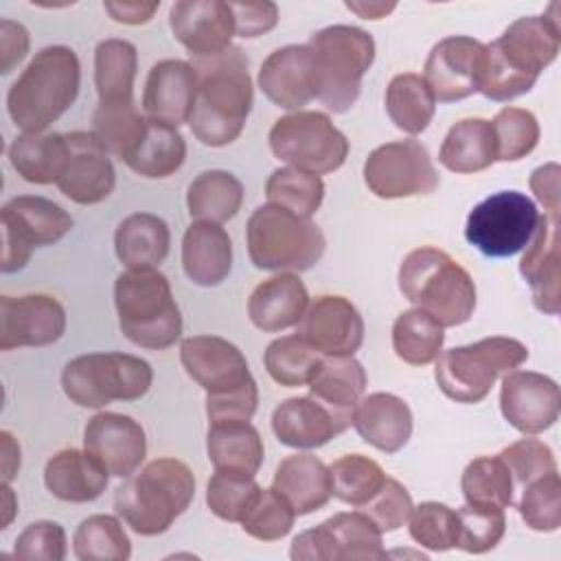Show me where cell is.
I'll return each mask as SVG.
<instances>
[{
	"instance_id": "obj_1",
	"label": "cell",
	"mask_w": 561,
	"mask_h": 561,
	"mask_svg": "<svg viewBox=\"0 0 561 561\" xmlns=\"http://www.w3.org/2000/svg\"><path fill=\"white\" fill-rule=\"evenodd\" d=\"M524 15L508 24L504 33L484 44V75L480 92L497 103L513 101L533 90L539 75L557 59L561 46V24L554 11Z\"/></svg>"
},
{
	"instance_id": "obj_2",
	"label": "cell",
	"mask_w": 561,
	"mask_h": 561,
	"mask_svg": "<svg viewBox=\"0 0 561 561\" xmlns=\"http://www.w3.org/2000/svg\"><path fill=\"white\" fill-rule=\"evenodd\" d=\"M191 59L197 96L188 127L202 145L226 147L241 136L254 103L248 57L239 46H230L219 55Z\"/></svg>"
},
{
	"instance_id": "obj_3",
	"label": "cell",
	"mask_w": 561,
	"mask_h": 561,
	"mask_svg": "<svg viewBox=\"0 0 561 561\" xmlns=\"http://www.w3.org/2000/svg\"><path fill=\"white\" fill-rule=\"evenodd\" d=\"M81 64L68 46H46L7 92V112L22 134L46 131L77 101Z\"/></svg>"
},
{
	"instance_id": "obj_4",
	"label": "cell",
	"mask_w": 561,
	"mask_h": 561,
	"mask_svg": "<svg viewBox=\"0 0 561 561\" xmlns=\"http://www.w3.org/2000/svg\"><path fill=\"white\" fill-rule=\"evenodd\" d=\"M195 497V476L178 458H156L131 473L114 491V511L142 537H153L191 506Z\"/></svg>"
},
{
	"instance_id": "obj_5",
	"label": "cell",
	"mask_w": 561,
	"mask_h": 561,
	"mask_svg": "<svg viewBox=\"0 0 561 561\" xmlns=\"http://www.w3.org/2000/svg\"><path fill=\"white\" fill-rule=\"evenodd\" d=\"M399 289L440 327L465 324L476 309V283L471 274L445 250L423 245L403 259Z\"/></svg>"
},
{
	"instance_id": "obj_6",
	"label": "cell",
	"mask_w": 561,
	"mask_h": 561,
	"mask_svg": "<svg viewBox=\"0 0 561 561\" xmlns=\"http://www.w3.org/2000/svg\"><path fill=\"white\" fill-rule=\"evenodd\" d=\"M114 305L123 335L140 348L164 351L182 335L180 307L167 276L156 267L121 272Z\"/></svg>"
},
{
	"instance_id": "obj_7",
	"label": "cell",
	"mask_w": 561,
	"mask_h": 561,
	"mask_svg": "<svg viewBox=\"0 0 561 561\" xmlns=\"http://www.w3.org/2000/svg\"><path fill=\"white\" fill-rule=\"evenodd\" d=\"M245 243L252 265L267 272H307L327 248L324 232L311 217H300L274 204L259 206L250 215Z\"/></svg>"
},
{
	"instance_id": "obj_8",
	"label": "cell",
	"mask_w": 561,
	"mask_h": 561,
	"mask_svg": "<svg viewBox=\"0 0 561 561\" xmlns=\"http://www.w3.org/2000/svg\"><path fill=\"white\" fill-rule=\"evenodd\" d=\"M318 68V99L333 112L344 114L359 96L362 79L375 61V39L368 31L351 24H333L309 37Z\"/></svg>"
},
{
	"instance_id": "obj_9",
	"label": "cell",
	"mask_w": 561,
	"mask_h": 561,
	"mask_svg": "<svg viewBox=\"0 0 561 561\" xmlns=\"http://www.w3.org/2000/svg\"><path fill=\"white\" fill-rule=\"evenodd\" d=\"M528 359V346L515 337L493 335L454 346L436 357L434 379L440 392L458 403H480L500 375Z\"/></svg>"
},
{
	"instance_id": "obj_10",
	"label": "cell",
	"mask_w": 561,
	"mask_h": 561,
	"mask_svg": "<svg viewBox=\"0 0 561 561\" xmlns=\"http://www.w3.org/2000/svg\"><path fill=\"white\" fill-rule=\"evenodd\" d=\"M153 368L129 353H85L61 370L64 394L81 408H105L112 401H136L147 394Z\"/></svg>"
},
{
	"instance_id": "obj_11",
	"label": "cell",
	"mask_w": 561,
	"mask_h": 561,
	"mask_svg": "<svg viewBox=\"0 0 561 561\" xmlns=\"http://www.w3.org/2000/svg\"><path fill=\"white\" fill-rule=\"evenodd\" d=\"M274 158L316 175L337 171L348 156L346 136L324 112L298 110L274 121L267 134Z\"/></svg>"
},
{
	"instance_id": "obj_12",
	"label": "cell",
	"mask_w": 561,
	"mask_h": 561,
	"mask_svg": "<svg viewBox=\"0 0 561 561\" xmlns=\"http://www.w3.org/2000/svg\"><path fill=\"white\" fill-rule=\"evenodd\" d=\"M539 217L537 204L526 193L497 191L471 208L465 239L484 256H515L528 245Z\"/></svg>"
},
{
	"instance_id": "obj_13",
	"label": "cell",
	"mask_w": 561,
	"mask_h": 561,
	"mask_svg": "<svg viewBox=\"0 0 561 561\" xmlns=\"http://www.w3.org/2000/svg\"><path fill=\"white\" fill-rule=\"evenodd\" d=\"M2 219V259L0 270L4 274L20 272L35 248H46L61 241L75 226L70 213H66L53 199L39 195L11 197L0 213Z\"/></svg>"
},
{
	"instance_id": "obj_14",
	"label": "cell",
	"mask_w": 561,
	"mask_h": 561,
	"mask_svg": "<svg viewBox=\"0 0 561 561\" xmlns=\"http://www.w3.org/2000/svg\"><path fill=\"white\" fill-rule=\"evenodd\" d=\"M381 535L362 511L335 513L296 535L289 557L294 561H379L388 557Z\"/></svg>"
},
{
	"instance_id": "obj_15",
	"label": "cell",
	"mask_w": 561,
	"mask_h": 561,
	"mask_svg": "<svg viewBox=\"0 0 561 561\" xmlns=\"http://www.w3.org/2000/svg\"><path fill=\"white\" fill-rule=\"evenodd\" d=\"M364 182L373 195L399 199L434 193L440 175L425 145L408 138L373 149L364 162Z\"/></svg>"
},
{
	"instance_id": "obj_16",
	"label": "cell",
	"mask_w": 561,
	"mask_h": 561,
	"mask_svg": "<svg viewBox=\"0 0 561 561\" xmlns=\"http://www.w3.org/2000/svg\"><path fill=\"white\" fill-rule=\"evenodd\" d=\"M186 375L206 390V401H224L256 388L245 355L217 335H191L180 344Z\"/></svg>"
},
{
	"instance_id": "obj_17",
	"label": "cell",
	"mask_w": 561,
	"mask_h": 561,
	"mask_svg": "<svg viewBox=\"0 0 561 561\" xmlns=\"http://www.w3.org/2000/svg\"><path fill=\"white\" fill-rule=\"evenodd\" d=\"M484 75V44L469 35L436 42L425 59L423 79L440 103H456L480 92Z\"/></svg>"
},
{
	"instance_id": "obj_18",
	"label": "cell",
	"mask_w": 561,
	"mask_h": 561,
	"mask_svg": "<svg viewBox=\"0 0 561 561\" xmlns=\"http://www.w3.org/2000/svg\"><path fill=\"white\" fill-rule=\"evenodd\" d=\"M66 331V309L48 294L0 298V348L55 344Z\"/></svg>"
},
{
	"instance_id": "obj_19",
	"label": "cell",
	"mask_w": 561,
	"mask_h": 561,
	"mask_svg": "<svg viewBox=\"0 0 561 561\" xmlns=\"http://www.w3.org/2000/svg\"><path fill=\"white\" fill-rule=\"evenodd\" d=\"M296 333L320 355H355L364 342V320L355 305L337 294L309 300Z\"/></svg>"
},
{
	"instance_id": "obj_20",
	"label": "cell",
	"mask_w": 561,
	"mask_h": 561,
	"mask_svg": "<svg viewBox=\"0 0 561 561\" xmlns=\"http://www.w3.org/2000/svg\"><path fill=\"white\" fill-rule=\"evenodd\" d=\"M559 386L535 370H511L502 377V416L522 434H541L559 419Z\"/></svg>"
},
{
	"instance_id": "obj_21",
	"label": "cell",
	"mask_w": 561,
	"mask_h": 561,
	"mask_svg": "<svg viewBox=\"0 0 561 561\" xmlns=\"http://www.w3.org/2000/svg\"><path fill=\"white\" fill-rule=\"evenodd\" d=\"M83 449L114 478H129L147 456L142 425L118 412L94 414L83 430Z\"/></svg>"
},
{
	"instance_id": "obj_22",
	"label": "cell",
	"mask_w": 561,
	"mask_h": 561,
	"mask_svg": "<svg viewBox=\"0 0 561 561\" xmlns=\"http://www.w3.org/2000/svg\"><path fill=\"white\" fill-rule=\"evenodd\" d=\"M68 162L57 188L75 204L92 206L107 199L116 184L110 151L92 131H68Z\"/></svg>"
},
{
	"instance_id": "obj_23",
	"label": "cell",
	"mask_w": 561,
	"mask_h": 561,
	"mask_svg": "<svg viewBox=\"0 0 561 561\" xmlns=\"http://www.w3.org/2000/svg\"><path fill=\"white\" fill-rule=\"evenodd\" d=\"M259 88L267 101L283 110H300L318 99V68L309 44L276 48L259 68Z\"/></svg>"
},
{
	"instance_id": "obj_24",
	"label": "cell",
	"mask_w": 561,
	"mask_h": 561,
	"mask_svg": "<svg viewBox=\"0 0 561 561\" xmlns=\"http://www.w3.org/2000/svg\"><path fill=\"white\" fill-rule=\"evenodd\" d=\"M169 26L191 57H213L232 46L234 15L224 0H180L169 9Z\"/></svg>"
},
{
	"instance_id": "obj_25",
	"label": "cell",
	"mask_w": 561,
	"mask_h": 561,
	"mask_svg": "<svg viewBox=\"0 0 561 561\" xmlns=\"http://www.w3.org/2000/svg\"><path fill=\"white\" fill-rule=\"evenodd\" d=\"M197 96V75L191 61L162 59L151 66L145 90L142 112L147 118L180 127L188 123Z\"/></svg>"
},
{
	"instance_id": "obj_26",
	"label": "cell",
	"mask_w": 561,
	"mask_h": 561,
	"mask_svg": "<svg viewBox=\"0 0 561 561\" xmlns=\"http://www.w3.org/2000/svg\"><path fill=\"white\" fill-rule=\"evenodd\" d=\"M351 425L348 419L335 414L311 394L285 399L272 412L274 436L294 449L322 447Z\"/></svg>"
},
{
	"instance_id": "obj_27",
	"label": "cell",
	"mask_w": 561,
	"mask_h": 561,
	"mask_svg": "<svg viewBox=\"0 0 561 561\" xmlns=\"http://www.w3.org/2000/svg\"><path fill=\"white\" fill-rule=\"evenodd\" d=\"M519 274L530 285L533 302L539 311L557 316L561 309V267H559V217L541 215L524 248Z\"/></svg>"
},
{
	"instance_id": "obj_28",
	"label": "cell",
	"mask_w": 561,
	"mask_h": 561,
	"mask_svg": "<svg viewBox=\"0 0 561 561\" xmlns=\"http://www.w3.org/2000/svg\"><path fill=\"white\" fill-rule=\"evenodd\" d=\"M353 425L375 449L397 454L412 436V410L392 392H370L357 401Z\"/></svg>"
},
{
	"instance_id": "obj_29",
	"label": "cell",
	"mask_w": 561,
	"mask_h": 561,
	"mask_svg": "<svg viewBox=\"0 0 561 561\" xmlns=\"http://www.w3.org/2000/svg\"><path fill=\"white\" fill-rule=\"evenodd\" d=\"M309 305V291L294 272H280L259 283L248 298L252 324L265 333L296 327Z\"/></svg>"
},
{
	"instance_id": "obj_30",
	"label": "cell",
	"mask_w": 561,
	"mask_h": 561,
	"mask_svg": "<svg viewBox=\"0 0 561 561\" xmlns=\"http://www.w3.org/2000/svg\"><path fill=\"white\" fill-rule=\"evenodd\" d=\"M182 267L191 283L215 287L232 270V241L219 224L193 221L182 237Z\"/></svg>"
},
{
	"instance_id": "obj_31",
	"label": "cell",
	"mask_w": 561,
	"mask_h": 561,
	"mask_svg": "<svg viewBox=\"0 0 561 561\" xmlns=\"http://www.w3.org/2000/svg\"><path fill=\"white\" fill-rule=\"evenodd\" d=\"M272 489L291 504L296 515L320 511L333 495L329 467L313 454L283 458L276 467Z\"/></svg>"
},
{
	"instance_id": "obj_32",
	"label": "cell",
	"mask_w": 561,
	"mask_h": 561,
	"mask_svg": "<svg viewBox=\"0 0 561 561\" xmlns=\"http://www.w3.org/2000/svg\"><path fill=\"white\" fill-rule=\"evenodd\" d=\"M107 480L110 473L85 449H61L44 467V484L61 502H92L101 497Z\"/></svg>"
},
{
	"instance_id": "obj_33",
	"label": "cell",
	"mask_w": 561,
	"mask_h": 561,
	"mask_svg": "<svg viewBox=\"0 0 561 561\" xmlns=\"http://www.w3.org/2000/svg\"><path fill=\"white\" fill-rule=\"evenodd\" d=\"M206 451L215 471H237L248 476H256L265 456L263 438L250 421L210 423Z\"/></svg>"
},
{
	"instance_id": "obj_34",
	"label": "cell",
	"mask_w": 561,
	"mask_h": 561,
	"mask_svg": "<svg viewBox=\"0 0 561 561\" xmlns=\"http://www.w3.org/2000/svg\"><path fill=\"white\" fill-rule=\"evenodd\" d=\"M171 245V232L162 217L151 213L127 215L114 232V250L127 270L158 267Z\"/></svg>"
},
{
	"instance_id": "obj_35",
	"label": "cell",
	"mask_w": 561,
	"mask_h": 561,
	"mask_svg": "<svg viewBox=\"0 0 561 561\" xmlns=\"http://www.w3.org/2000/svg\"><path fill=\"white\" fill-rule=\"evenodd\" d=\"M366 370L353 355H324L307 386L313 399L353 423V412L366 390Z\"/></svg>"
},
{
	"instance_id": "obj_36",
	"label": "cell",
	"mask_w": 561,
	"mask_h": 561,
	"mask_svg": "<svg viewBox=\"0 0 561 561\" xmlns=\"http://www.w3.org/2000/svg\"><path fill=\"white\" fill-rule=\"evenodd\" d=\"M438 162L451 173H478L497 162L493 125L486 118H462L449 127Z\"/></svg>"
},
{
	"instance_id": "obj_37",
	"label": "cell",
	"mask_w": 561,
	"mask_h": 561,
	"mask_svg": "<svg viewBox=\"0 0 561 561\" xmlns=\"http://www.w3.org/2000/svg\"><path fill=\"white\" fill-rule=\"evenodd\" d=\"M68 138L57 131L20 134L9 145V162L31 184H57L68 162Z\"/></svg>"
},
{
	"instance_id": "obj_38",
	"label": "cell",
	"mask_w": 561,
	"mask_h": 561,
	"mask_svg": "<svg viewBox=\"0 0 561 561\" xmlns=\"http://www.w3.org/2000/svg\"><path fill=\"white\" fill-rule=\"evenodd\" d=\"M243 204L241 180L224 169L202 171L186 191V208L191 219L208 224H226Z\"/></svg>"
},
{
	"instance_id": "obj_39",
	"label": "cell",
	"mask_w": 561,
	"mask_h": 561,
	"mask_svg": "<svg viewBox=\"0 0 561 561\" xmlns=\"http://www.w3.org/2000/svg\"><path fill=\"white\" fill-rule=\"evenodd\" d=\"M186 158V140L167 123L147 118L145 131L131 153L123 160L134 173L142 178H169L173 175Z\"/></svg>"
},
{
	"instance_id": "obj_40",
	"label": "cell",
	"mask_w": 561,
	"mask_h": 561,
	"mask_svg": "<svg viewBox=\"0 0 561 561\" xmlns=\"http://www.w3.org/2000/svg\"><path fill=\"white\" fill-rule=\"evenodd\" d=\"M138 70L136 46L127 39H103L94 48V85L99 103H134Z\"/></svg>"
},
{
	"instance_id": "obj_41",
	"label": "cell",
	"mask_w": 561,
	"mask_h": 561,
	"mask_svg": "<svg viewBox=\"0 0 561 561\" xmlns=\"http://www.w3.org/2000/svg\"><path fill=\"white\" fill-rule=\"evenodd\" d=\"M386 112L397 129L416 136L432 123L436 99L421 75L401 72L386 88Z\"/></svg>"
},
{
	"instance_id": "obj_42",
	"label": "cell",
	"mask_w": 561,
	"mask_h": 561,
	"mask_svg": "<svg viewBox=\"0 0 561 561\" xmlns=\"http://www.w3.org/2000/svg\"><path fill=\"white\" fill-rule=\"evenodd\" d=\"M445 327L423 309L403 311L392 324V348L410 366H427L443 353Z\"/></svg>"
},
{
	"instance_id": "obj_43",
	"label": "cell",
	"mask_w": 561,
	"mask_h": 561,
	"mask_svg": "<svg viewBox=\"0 0 561 561\" xmlns=\"http://www.w3.org/2000/svg\"><path fill=\"white\" fill-rule=\"evenodd\" d=\"M72 554L81 561H127L131 541L118 517L90 515L75 530Z\"/></svg>"
},
{
	"instance_id": "obj_44",
	"label": "cell",
	"mask_w": 561,
	"mask_h": 561,
	"mask_svg": "<svg viewBox=\"0 0 561 561\" xmlns=\"http://www.w3.org/2000/svg\"><path fill=\"white\" fill-rule=\"evenodd\" d=\"M322 357L324 355H320L311 344H307L296 333V335H283L270 342L263 353V364L267 375L276 383L285 388H298L311 381Z\"/></svg>"
},
{
	"instance_id": "obj_45",
	"label": "cell",
	"mask_w": 561,
	"mask_h": 561,
	"mask_svg": "<svg viewBox=\"0 0 561 561\" xmlns=\"http://www.w3.org/2000/svg\"><path fill=\"white\" fill-rule=\"evenodd\" d=\"M147 125L134 103H99L92 114V134L121 162L131 153Z\"/></svg>"
},
{
	"instance_id": "obj_46",
	"label": "cell",
	"mask_w": 561,
	"mask_h": 561,
	"mask_svg": "<svg viewBox=\"0 0 561 561\" xmlns=\"http://www.w3.org/2000/svg\"><path fill=\"white\" fill-rule=\"evenodd\" d=\"M265 197L267 204L287 208L300 217H311L324 199V182L316 173L280 167L267 178Z\"/></svg>"
},
{
	"instance_id": "obj_47",
	"label": "cell",
	"mask_w": 561,
	"mask_h": 561,
	"mask_svg": "<svg viewBox=\"0 0 561 561\" xmlns=\"http://www.w3.org/2000/svg\"><path fill=\"white\" fill-rule=\"evenodd\" d=\"M460 489L467 504H493L508 508L513 504L515 484L500 456H478L465 467Z\"/></svg>"
},
{
	"instance_id": "obj_48",
	"label": "cell",
	"mask_w": 561,
	"mask_h": 561,
	"mask_svg": "<svg viewBox=\"0 0 561 561\" xmlns=\"http://www.w3.org/2000/svg\"><path fill=\"white\" fill-rule=\"evenodd\" d=\"M329 473H331L333 497L355 508L366 504L386 480V473L379 467V462L362 454H346L337 458L329 467Z\"/></svg>"
},
{
	"instance_id": "obj_49",
	"label": "cell",
	"mask_w": 561,
	"mask_h": 561,
	"mask_svg": "<svg viewBox=\"0 0 561 561\" xmlns=\"http://www.w3.org/2000/svg\"><path fill=\"white\" fill-rule=\"evenodd\" d=\"M261 486L254 476L237 471H215L206 484V504L224 522H241Z\"/></svg>"
},
{
	"instance_id": "obj_50",
	"label": "cell",
	"mask_w": 561,
	"mask_h": 561,
	"mask_svg": "<svg viewBox=\"0 0 561 561\" xmlns=\"http://www.w3.org/2000/svg\"><path fill=\"white\" fill-rule=\"evenodd\" d=\"M458 546L469 554L493 550L506 533L504 508L493 504H465L458 511Z\"/></svg>"
},
{
	"instance_id": "obj_51",
	"label": "cell",
	"mask_w": 561,
	"mask_h": 561,
	"mask_svg": "<svg viewBox=\"0 0 561 561\" xmlns=\"http://www.w3.org/2000/svg\"><path fill=\"white\" fill-rule=\"evenodd\" d=\"M410 537L434 552L458 546V513L443 502H421L408 517Z\"/></svg>"
},
{
	"instance_id": "obj_52",
	"label": "cell",
	"mask_w": 561,
	"mask_h": 561,
	"mask_svg": "<svg viewBox=\"0 0 561 561\" xmlns=\"http://www.w3.org/2000/svg\"><path fill=\"white\" fill-rule=\"evenodd\" d=\"M497 147V162H517L539 142V123L524 107H502L491 121Z\"/></svg>"
},
{
	"instance_id": "obj_53",
	"label": "cell",
	"mask_w": 561,
	"mask_h": 561,
	"mask_svg": "<svg viewBox=\"0 0 561 561\" xmlns=\"http://www.w3.org/2000/svg\"><path fill=\"white\" fill-rule=\"evenodd\" d=\"M524 524L537 533H554L561 526V480L550 471L524 486L517 504Z\"/></svg>"
},
{
	"instance_id": "obj_54",
	"label": "cell",
	"mask_w": 561,
	"mask_h": 561,
	"mask_svg": "<svg viewBox=\"0 0 561 561\" xmlns=\"http://www.w3.org/2000/svg\"><path fill=\"white\" fill-rule=\"evenodd\" d=\"M294 519L296 511L280 493L274 489H261L239 524L245 535L259 541H278L289 535Z\"/></svg>"
},
{
	"instance_id": "obj_55",
	"label": "cell",
	"mask_w": 561,
	"mask_h": 561,
	"mask_svg": "<svg viewBox=\"0 0 561 561\" xmlns=\"http://www.w3.org/2000/svg\"><path fill=\"white\" fill-rule=\"evenodd\" d=\"M500 458L511 471L513 484L526 486L528 482L550 473L559 471L552 449L539 440V438H522L500 451Z\"/></svg>"
},
{
	"instance_id": "obj_56",
	"label": "cell",
	"mask_w": 561,
	"mask_h": 561,
	"mask_svg": "<svg viewBox=\"0 0 561 561\" xmlns=\"http://www.w3.org/2000/svg\"><path fill=\"white\" fill-rule=\"evenodd\" d=\"M412 506L414 504L408 489L399 480L386 476L379 491L357 511H362L368 519H373V524L381 533H392L408 522Z\"/></svg>"
},
{
	"instance_id": "obj_57",
	"label": "cell",
	"mask_w": 561,
	"mask_h": 561,
	"mask_svg": "<svg viewBox=\"0 0 561 561\" xmlns=\"http://www.w3.org/2000/svg\"><path fill=\"white\" fill-rule=\"evenodd\" d=\"M13 554L24 561H64L68 554L66 530L57 522L28 524L15 539Z\"/></svg>"
},
{
	"instance_id": "obj_58",
	"label": "cell",
	"mask_w": 561,
	"mask_h": 561,
	"mask_svg": "<svg viewBox=\"0 0 561 561\" xmlns=\"http://www.w3.org/2000/svg\"><path fill=\"white\" fill-rule=\"evenodd\" d=\"M234 15V35L252 39L278 24V7L274 2H230Z\"/></svg>"
},
{
	"instance_id": "obj_59",
	"label": "cell",
	"mask_w": 561,
	"mask_h": 561,
	"mask_svg": "<svg viewBox=\"0 0 561 561\" xmlns=\"http://www.w3.org/2000/svg\"><path fill=\"white\" fill-rule=\"evenodd\" d=\"M28 31L13 20L0 22V72L9 75L28 53Z\"/></svg>"
},
{
	"instance_id": "obj_60",
	"label": "cell",
	"mask_w": 561,
	"mask_h": 561,
	"mask_svg": "<svg viewBox=\"0 0 561 561\" xmlns=\"http://www.w3.org/2000/svg\"><path fill=\"white\" fill-rule=\"evenodd\" d=\"M559 175H561V169L557 162H548V164H541L537 167L533 173H530V191L535 193V197L539 199V204L548 210L546 215H552V217H559V210H561V193H559Z\"/></svg>"
},
{
	"instance_id": "obj_61",
	"label": "cell",
	"mask_w": 561,
	"mask_h": 561,
	"mask_svg": "<svg viewBox=\"0 0 561 561\" xmlns=\"http://www.w3.org/2000/svg\"><path fill=\"white\" fill-rule=\"evenodd\" d=\"M103 9L110 13V18L114 22H121V24H145L160 9V2H138V0L112 2V0H105Z\"/></svg>"
},
{
	"instance_id": "obj_62",
	"label": "cell",
	"mask_w": 561,
	"mask_h": 561,
	"mask_svg": "<svg viewBox=\"0 0 561 561\" xmlns=\"http://www.w3.org/2000/svg\"><path fill=\"white\" fill-rule=\"evenodd\" d=\"M0 440H2V480L11 482L15 478V473L20 471V445L13 438L11 432H0Z\"/></svg>"
},
{
	"instance_id": "obj_63",
	"label": "cell",
	"mask_w": 561,
	"mask_h": 561,
	"mask_svg": "<svg viewBox=\"0 0 561 561\" xmlns=\"http://www.w3.org/2000/svg\"><path fill=\"white\" fill-rule=\"evenodd\" d=\"M346 9L364 20H381L397 9L394 2H346Z\"/></svg>"
},
{
	"instance_id": "obj_64",
	"label": "cell",
	"mask_w": 561,
	"mask_h": 561,
	"mask_svg": "<svg viewBox=\"0 0 561 561\" xmlns=\"http://www.w3.org/2000/svg\"><path fill=\"white\" fill-rule=\"evenodd\" d=\"M2 500H4V519H2V528H7L15 515V508H18V502H15V495H13V489L9 486V482H2Z\"/></svg>"
}]
</instances>
